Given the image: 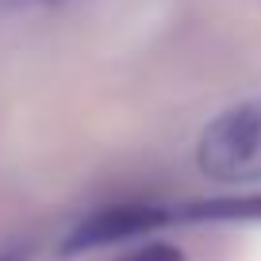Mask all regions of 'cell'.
Returning <instances> with one entry per match:
<instances>
[{
  "label": "cell",
  "mask_w": 261,
  "mask_h": 261,
  "mask_svg": "<svg viewBox=\"0 0 261 261\" xmlns=\"http://www.w3.org/2000/svg\"><path fill=\"white\" fill-rule=\"evenodd\" d=\"M196 169L219 185L261 180V96L223 108L196 139Z\"/></svg>",
  "instance_id": "cell-1"
},
{
  "label": "cell",
  "mask_w": 261,
  "mask_h": 261,
  "mask_svg": "<svg viewBox=\"0 0 261 261\" xmlns=\"http://www.w3.org/2000/svg\"><path fill=\"white\" fill-rule=\"evenodd\" d=\"M123 261H185V257H180V250H173V246L154 242V246H146V250H135L130 257H123Z\"/></svg>",
  "instance_id": "cell-2"
},
{
  "label": "cell",
  "mask_w": 261,
  "mask_h": 261,
  "mask_svg": "<svg viewBox=\"0 0 261 261\" xmlns=\"http://www.w3.org/2000/svg\"><path fill=\"white\" fill-rule=\"evenodd\" d=\"M8 8L16 12H50V8H65V4H77V0H4Z\"/></svg>",
  "instance_id": "cell-3"
}]
</instances>
